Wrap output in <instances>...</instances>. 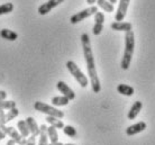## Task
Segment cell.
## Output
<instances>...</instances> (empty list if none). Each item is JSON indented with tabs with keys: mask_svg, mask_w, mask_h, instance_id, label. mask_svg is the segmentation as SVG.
Returning <instances> with one entry per match:
<instances>
[{
	"mask_svg": "<svg viewBox=\"0 0 155 145\" xmlns=\"http://www.w3.org/2000/svg\"><path fill=\"white\" fill-rule=\"evenodd\" d=\"M81 43H82V48H83L84 60H85V63H87V69H88L90 83H91V88H92V91L94 94H98L101 90V84L97 73V69H96V63H94V58H93L90 37L87 33H83L81 35Z\"/></svg>",
	"mask_w": 155,
	"mask_h": 145,
	"instance_id": "6da1fadb",
	"label": "cell"
},
{
	"mask_svg": "<svg viewBox=\"0 0 155 145\" xmlns=\"http://www.w3.org/2000/svg\"><path fill=\"white\" fill-rule=\"evenodd\" d=\"M134 48H135V36L132 31L125 33V51L124 56L120 62V67L123 70H128L130 67V62L134 54Z\"/></svg>",
	"mask_w": 155,
	"mask_h": 145,
	"instance_id": "7a4b0ae2",
	"label": "cell"
},
{
	"mask_svg": "<svg viewBox=\"0 0 155 145\" xmlns=\"http://www.w3.org/2000/svg\"><path fill=\"white\" fill-rule=\"evenodd\" d=\"M65 65H66V68H68L69 72L73 75L74 79L77 80L78 83H79L82 88L88 87V84H89V79L85 77V74H83V72L79 69V67H78L73 61H68Z\"/></svg>",
	"mask_w": 155,
	"mask_h": 145,
	"instance_id": "3957f363",
	"label": "cell"
},
{
	"mask_svg": "<svg viewBox=\"0 0 155 145\" xmlns=\"http://www.w3.org/2000/svg\"><path fill=\"white\" fill-rule=\"evenodd\" d=\"M34 108H35V110L39 111V113L46 114L47 116H53V117H56L58 119H62L64 117V113H63L62 110H58L56 107L50 106V105L44 104L42 101H36L34 104Z\"/></svg>",
	"mask_w": 155,
	"mask_h": 145,
	"instance_id": "277c9868",
	"label": "cell"
},
{
	"mask_svg": "<svg viewBox=\"0 0 155 145\" xmlns=\"http://www.w3.org/2000/svg\"><path fill=\"white\" fill-rule=\"evenodd\" d=\"M98 12H99V10H98L97 6H90L89 8H85V9H83L81 12H77V14H74L73 16H71L70 23L71 24L80 23L82 20H84L85 18H88L90 16L94 15V14Z\"/></svg>",
	"mask_w": 155,
	"mask_h": 145,
	"instance_id": "5b68a950",
	"label": "cell"
},
{
	"mask_svg": "<svg viewBox=\"0 0 155 145\" xmlns=\"http://www.w3.org/2000/svg\"><path fill=\"white\" fill-rule=\"evenodd\" d=\"M0 130H2L6 135H9L10 137L16 141V143L18 145H26V142H27V138L21 136L19 134V132H17L16 128H14L12 126H6V125H0Z\"/></svg>",
	"mask_w": 155,
	"mask_h": 145,
	"instance_id": "8992f818",
	"label": "cell"
},
{
	"mask_svg": "<svg viewBox=\"0 0 155 145\" xmlns=\"http://www.w3.org/2000/svg\"><path fill=\"white\" fill-rule=\"evenodd\" d=\"M64 0H48L47 2H44L38 7V14L39 15H46L48 12L54 9L55 7H58V5H61Z\"/></svg>",
	"mask_w": 155,
	"mask_h": 145,
	"instance_id": "52a82bcc",
	"label": "cell"
},
{
	"mask_svg": "<svg viewBox=\"0 0 155 145\" xmlns=\"http://www.w3.org/2000/svg\"><path fill=\"white\" fill-rule=\"evenodd\" d=\"M129 2H130V0H119V6H118L117 12L115 15V20L116 21L124 20V18L126 17V14H127Z\"/></svg>",
	"mask_w": 155,
	"mask_h": 145,
	"instance_id": "ba28073f",
	"label": "cell"
},
{
	"mask_svg": "<svg viewBox=\"0 0 155 145\" xmlns=\"http://www.w3.org/2000/svg\"><path fill=\"white\" fill-rule=\"evenodd\" d=\"M56 88H58V90L60 92H62V96L66 97V98L69 99V100H73L75 98V94H74V91L71 89L70 87L68 86L65 82H63V81H58L56 83Z\"/></svg>",
	"mask_w": 155,
	"mask_h": 145,
	"instance_id": "9c48e42d",
	"label": "cell"
},
{
	"mask_svg": "<svg viewBox=\"0 0 155 145\" xmlns=\"http://www.w3.org/2000/svg\"><path fill=\"white\" fill-rule=\"evenodd\" d=\"M146 130V123L145 122H138L134 125L129 126L126 128V134L128 136H134L136 134H140Z\"/></svg>",
	"mask_w": 155,
	"mask_h": 145,
	"instance_id": "30bf717a",
	"label": "cell"
},
{
	"mask_svg": "<svg viewBox=\"0 0 155 145\" xmlns=\"http://www.w3.org/2000/svg\"><path fill=\"white\" fill-rule=\"evenodd\" d=\"M110 27H111V29H114V31L127 33V31H132L133 26H132V24L127 23V21H114V23L110 25Z\"/></svg>",
	"mask_w": 155,
	"mask_h": 145,
	"instance_id": "8fae6325",
	"label": "cell"
},
{
	"mask_svg": "<svg viewBox=\"0 0 155 145\" xmlns=\"http://www.w3.org/2000/svg\"><path fill=\"white\" fill-rule=\"evenodd\" d=\"M142 107H143V104H142V101H135L134 104H133V106L130 107V110L128 111V119H135L137 116H138V114L140 113V110H142Z\"/></svg>",
	"mask_w": 155,
	"mask_h": 145,
	"instance_id": "7c38bea8",
	"label": "cell"
},
{
	"mask_svg": "<svg viewBox=\"0 0 155 145\" xmlns=\"http://www.w3.org/2000/svg\"><path fill=\"white\" fill-rule=\"evenodd\" d=\"M26 123H27V126L29 128V132H31V135L34 136H38L39 135V126L37 125L36 120L33 117H27L26 118Z\"/></svg>",
	"mask_w": 155,
	"mask_h": 145,
	"instance_id": "4fadbf2b",
	"label": "cell"
},
{
	"mask_svg": "<svg viewBox=\"0 0 155 145\" xmlns=\"http://www.w3.org/2000/svg\"><path fill=\"white\" fill-rule=\"evenodd\" d=\"M0 36H1V38L10 41V42H14L18 38V34L16 31H12V29H7V28H4L0 31Z\"/></svg>",
	"mask_w": 155,
	"mask_h": 145,
	"instance_id": "5bb4252c",
	"label": "cell"
},
{
	"mask_svg": "<svg viewBox=\"0 0 155 145\" xmlns=\"http://www.w3.org/2000/svg\"><path fill=\"white\" fill-rule=\"evenodd\" d=\"M48 135H47V126L46 125H41L39 126V141L38 145H48Z\"/></svg>",
	"mask_w": 155,
	"mask_h": 145,
	"instance_id": "9a60e30c",
	"label": "cell"
},
{
	"mask_svg": "<svg viewBox=\"0 0 155 145\" xmlns=\"http://www.w3.org/2000/svg\"><path fill=\"white\" fill-rule=\"evenodd\" d=\"M17 128H18V132H19V134L21 136H24V137H29L31 132H29V128H28L26 120H19V122L17 123Z\"/></svg>",
	"mask_w": 155,
	"mask_h": 145,
	"instance_id": "2e32d148",
	"label": "cell"
},
{
	"mask_svg": "<svg viewBox=\"0 0 155 145\" xmlns=\"http://www.w3.org/2000/svg\"><path fill=\"white\" fill-rule=\"evenodd\" d=\"M52 105L55 107H62V106H66V105H69V102L70 100L64 97V96H56V97H53L52 98Z\"/></svg>",
	"mask_w": 155,
	"mask_h": 145,
	"instance_id": "e0dca14e",
	"label": "cell"
},
{
	"mask_svg": "<svg viewBox=\"0 0 155 145\" xmlns=\"http://www.w3.org/2000/svg\"><path fill=\"white\" fill-rule=\"evenodd\" d=\"M117 91L120 94L128 96V97H130V96L134 94V88L130 86H127V84H119V86L117 87Z\"/></svg>",
	"mask_w": 155,
	"mask_h": 145,
	"instance_id": "ac0fdd59",
	"label": "cell"
},
{
	"mask_svg": "<svg viewBox=\"0 0 155 145\" xmlns=\"http://www.w3.org/2000/svg\"><path fill=\"white\" fill-rule=\"evenodd\" d=\"M97 5H98V7L101 8L104 12H113L114 10H115V7H114V5L110 4L108 0H97Z\"/></svg>",
	"mask_w": 155,
	"mask_h": 145,
	"instance_id": "d6986e66",
	"label": "cell"
},
{
	"mask_svg": "<svg viewBox=\"0 0 155 145\" xmlns=\"http://www.w3.org/2000/svg\"><path fill=\"white\" fill-rule=\"evenodd\" d=\"M46 122L48 123L51 126H54L56 130H58V128L63 130V127H64V124H63L62 120H61V119H58V118H56V117H53V116H47Z\"/></svg>",
	"mask_w": 155,
	"mask_h": 145,
	"instance_id": "ffe728a7",
	"label": "cell"
},
{
	"mask_svg": "<svg viewBox=\"0 0 155 145\" xmlns=\"http://www.w3.org/2000/svg\"><path fill=\"white\" fill-rule=\"evenodd\" d=\"M47 135H48V138H50L51 143H56V142H58V130L55 128L54 126L47 127Z\"/></svg>",
	"mask_w": 155,
	"mask_h": 145,
	"instance_id": "44dd1931",
	"label": "cell"
},
{
	"mask_svg": "<svg viewBox=\"0 0 155 145\" xmlns=\"http://www.w3.org/2000/svg\"><path fill=\"white\" fill-rule=\"evenodd\" d=\"M14 10V4L12 2H6L4 5H0V16L7 15Z\"/></svg>",
	"mask_w": 155,
	"mask_h": 145,
	"instance_id": "7402d4cb",
	"label": "cell"
},
{
	"mask_svg": "<svg viewBox=\"0 0 155 145\" xmlns=\"http://www.w3.org/2000/svg\"><path fill=\"white\" fill-rule=\"evenodd\" d=\"M16 107V101L14 100H0V109L10 110Z\"/></svg>",
	"mask_w": 155,
	"mask_h": 145,
	"instance_id": "603a6c76",
	"label": "cell"
},
{
	"mask_svg": "<svg viewBox=\"0 0 155 145\" xmlns=\"http://www.w3.org/2000/svg\"><path fill=\"white\" fill-rule=\"evenodd\" d=\"M19 115V110H18V108L17 107H15V108H12V109L8 110V113L6 114V122H10V120H12V119H15L17 116Z\"/></svg>",
	"mask_w": 155,
	"mask_h": 145,
	"instance_id": "cb8c5ba5",
	"label": "cell"
},
{
	"mask_svg": "<svg viewBox=\"0 0 155 145\" xmlns=\"http://www.w3.org/2000/svg\"><path fill=\"white\" fill-rule=\"evenodd\" d=\"M63 133L65 134L66 136H69V137H75L77 136V130L71 125L64 126L63 127Z\"/></svg>",
	"mask_w": 155,
	"mask_h": 145,
	"instance_id": "d4e9b609",
	"label": "cell"
},
{
	"mask_svg": "<svg viewBox=\"0 0 155 145\" xmlns=\"http://www.w3.org/2000/svg\"><path fill=\"white\" fill-rule=\"evenodd\" d=\"M102 29H104V25L102 24H97L94 23V25H93V28H92V33L93 35H100L101 31H102Z\"/></svg>",
	"mask_w": 155,
	"mask_h": 145,
	"instance_id": "484cf974",
	"label": "cell"
},
{
	"mask_svg": "<svg viewBox=\"0 0 155 145\" xmlns=\"http://www.w3.org/2000/svg\"><path fill=\"white\" fill-rule=\"evenodd\" d=\"M104 21H105V15L104 12H98L94 14V23L97 24H102L104 25Z\"/></svg>",
	"mask_w": 155,
	"mask_h": 145,
	"instance_id": "4316f807",
	"label": "cell"
},
{
	"mask_svg": "<svg viewBox=\"0 0 155 145\" xmlns=\"http://www.w3.org/2000/svg\"><path fill=\"white\" fill-rule=\"evenodd\" d=\"M6 113L5 110L0 109V125H6Z\"/></svg>",
	"mask_w": 155,
	"mask_h": 145,
	"instance_id": "83f0119b",
	"label": "cell"
},
{
	"mask_svg": "<svg viewBox=\"0 0 155 145\" xmlns=\"http://www.w3.org/2000/svg\"><path fill=\"white\" fill-rule=\"evenodd\" d=\"M26 145H36V136H34V135H31V136L27 138Z\"/></svg>",
	"mask_w": 155,
	"mask_h": 145,
	"instance_id": "f1b7e54d",
	"label": "cell"
},
{
	"mask_svg": "<svg viewBox=\"0 0 155 145\" xmlns=\"http://www.w3.org/2000/svg\"><path fill=\"white\" fill-rule=\"evenodd\" d=\"M7 98V92L4 90H0V100H6Z\"/></svg>",
	"mask_w": 155,
	"mask_h": 145,
	"instance_id": "f546056e",
	"label": "cell"
},
{
	"mask_svg": "<svg viewBox=\"0 0 155 145\" xmlns=\"http://www.w3.org/2000/svg\"><path fill=\"white\" fill-rule=\"evenodd\" d=\"M6 145H16V141H14L12 138H10V140L7 142V144Z\"/></svg>",
	"mask_w": 155,
	"mask_h": 145,
	"instance_id": "4dcf8cb0",
	"label": "cell"
},
{
	"mask_svg": "<svg viewBox=\"0 0 155 145\" xmlns=\"http://www.w3.org/2000/svg\"><path fill=\"white\" fill-rule=\"evenodd\" d=\"M5 137H6V134H5L2 130H0V141H1V140H4Z\"/></svg>",
	"mask_w": 155,
	"mask_h": 145,
	"instance_id": "1f68e13d",
	"label": "cell"
},
{
	"mask_svg": "<svg viewBox=\"0 0 155 145\" xmlns=\"http://www.w3.org/2000/svg\"><path fill=\"white\" fill-rule=\"evenodd\" d=\"M94 2H97V0H87V4L90 5V6H93Z\"/></svg>",
	"mask_w": 155,
	"mask_h": 145,
	"instance_id": "d6a6232c",
	"label": "cell"
},
{
	"mask_svg": "<svg viewBox=\"0 0 155 145\" xmlns=\"http://www.w3.org/2000/svg\"><path fill=\"white\" fill-rule=\"evenodd\" d=\"M48 145H64V144L60 143V142H56V143H51V144H48Z\"/></svg>",
	"mask_w": 155,
	"mask_h": 145,
	"instance_id": "836d02e7",
	"label": "cell"
},
{
	"mask_svg": "<svg viewBox=\"0 0 155 145\" xmlns=\"http://www.w3.org/2000/svg\"><path fill=\"white\" fill-rule=\"evenodd\" d=\"M109 2H110V4H113V5H115L117 2V0H108Z\"/></svg>",
	"mask_w": 155,
	"mask_h": 145,
	"instance_id": "e575fe53",
	"label": "cell"
},
{
	"mask_svg": "<svg viewBox=\"0 0 155 145\" xmlns=\"http://www.w3.org/2000/svg\"><path fill=\"white\" fill-rule=\"evenodd\" d=\"M64 145H74V144H64Z\"/></svg>",
	"mask_w": 155,
	"mask_h": 145,
	"instance_id": "d590c367",
	"label": "cell"
}]
</instances>
